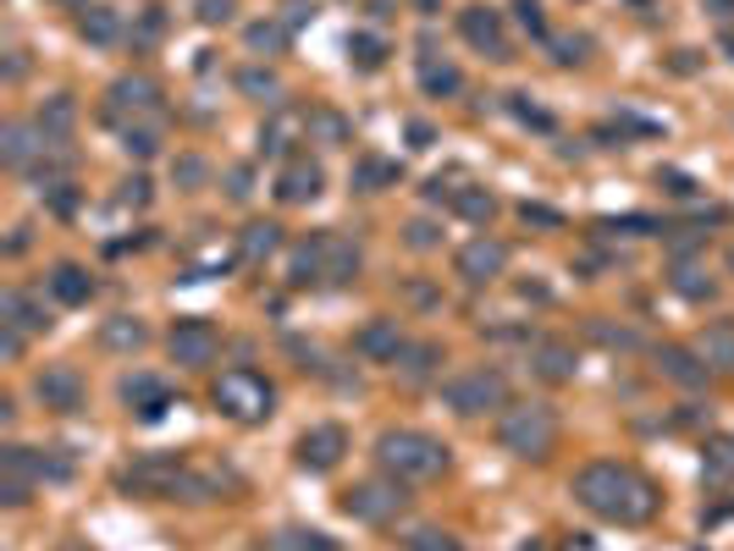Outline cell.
<instances>
[{"label":"cell","mask_w":734,"mask_h":551,"mask_svg":"<svg viewBox=\"0 0 734 551\" xmlns=\"http://www.w3.org/2000/svg\"><path fill=\"white\" fill-rule=\"evenodd\" d=\"M707 7H712L718 17H729V7H734V0H707Z\"/></svg>","instance_id":"cell-52"},{"label":"cell","mask_w":734,"mask_h":551,"mask_svg":"<svg viewBox=\"0 0 734 551\" xmlns=\"http://www.w3.org/2000/svg\"><path fill=\"white\" fill-rule=\"evenodd\" d=\"M552 50H558V61L568 66V61H580V50H586V39H552Z\"/></svg>","instance_id":"cell-49"},{"label":"cell","mask_w":734,"mask_h":551,"mask_svg":"<svg viewBox=\"0 0 734 551\" xmlns=\"http://www.w3.org/2000/svg\"><path fill=\"white\" fill-rule=\"evenodd\" d=\"M591 331H597V336H602V342H608V347H635V331H624V326H619V331H613V326H602V320H597V326H591Z\"/></svg>","instance_id":"cell-44"},{"label":"cell","mask_w":734,"mask_h":551,"mask_svg":"<svg viewBox=\"0 0 734 551\" xmlns=\"http://www.w3.org/2000/svg\"><path fill=\"white\" fill-rule=\"evenodd\" d=\"M122 149L138 155V160H149V155L160 149V122H133V127H122Z\"/></svg>","instance_id":"cell-35"},{"label":"cell","mask_w":734,"mask_h":551,"mask_svg":"<svg viewBox=\"0 0 734 551\" xmlns=\"http://www.w3.org/2000/svg\"><path fill=\"white\" fill-rule=\"evenodd\" d=\"M376 464H381V475H392L403 486H420V480H437L448 469V446L426 430H381Z\"/></svg>","instance_id":"cell-3"},{"label":"cell","mask_w":734,"mask_h":551,"mask_svg":"<svg viewBox=\"0 0 734 551\" xmlns=\"http://www.w3.org/2000/svg\"><path fill=\"white\" fill-rule=\"evenodd\" d=\"M669 287H674L680 298H690V304H701V298H712V293H718V282L707 276V265H701V259H690V254H680V259L669 265Z\"/></svg>","instance_id":"cell-21"},{"label":"cell","mask_w":734,"mask_h":551,"mask_svg":"<svg viewBox=\"0 0 734 551\" xmlns=\"http://www.w3.org/2000/svg\"><path fill=\"white\" fill-rule=\"evenodd\" d=\"M144 336H149V331H144L133 315H117V320H106V331H100V342H106V347H122V353H127V347H144Z\"/></svg>","instance_id":"cell-33"},{"label":"cell","mask_w":734,"mask_h":551,"mask_svg":"<svg viewBox=\"0 0 734 551\" xmlns=\"http://www.w3.org/2000/svg\"><path fill=\"white\" fill-rule=\"evenodd\" d=\"M293 540H298V546H293V551H338V546H332V540H326V535H315V529H298V535H293Z\"/></svg>","instance_id":"cell-45"},{"label":"cell","mask_w":734,"mask_h":551,"mask_svg":"<svg viewBox=\"0 0 734 551\" xmlns=\"http://www.w3.org/2000/svg\"><path fill=\"white\" fill-rule=\"evenodd\" d=\"M34 392L56 414H77V408H84V376H77L72 364H50V370H39L34 376Z\"/></svg>","instance_id":"cell-13"},{"label":"cell","mask_w":734,"mask_h":551,"mask_svg":"<svg viewBox=\"0 0 734 551\" xmlns=\"http://www.w3.org/2000/svg\"><path fill=\"white\" fill-rule=\"evenodd\" d=\"M178 176H183V182H199V176H205V166H199V160H183V166H178Z\"/></svg>","instance_id":"cell-50"},{"label":"cell","mask_w":734,"mask_h":551,"mask_svg":"<svg viewBox=\"0 0 734 551\" xmlns=\"http://www.w3.org/2000/svg\"><path fill=\"white\" fill-rule=\"evenodd\" d=\"M403 551H464L448 529H409V540H403Z\"/></svg>","instance_id":"cell-37"},{"label":"cell","mask_w":734,"mask_h":551,"mask_svg":"<svg viewBox=\"0 0 734 551\" xmlns=\"http://www.w3.org/2000/svg\"><path fill=\"white\" fill-rule=\"evenodd\" d=\"M167 347H172V358L183 364V370H205V364L221 353V336H216L210 320H178L172 336H167Z\"/></svg>","instance_id":"cell-11"},{"label":"cell","mask_w":734,"mask_h":551,"mask_svg":"<svg viewBox=\"0 0 734 551\" xmlns=\"http://www.w3.org/2000/svg\"><path fill=\"white\" fill-rule=\"evenodd\" d=\"M409 138H415V149H426V144H431V127H426V122H415V127H409Z\"/></svg>","instance_id":"cell-51"},{"label":"cell","mask_w":734,"mask_h":551,"mask_svg":"<svg viewBox=\"0 0 734 551\" xmlns=\"http://www.w3.org/2000/svg\"><path fill=\"white\" fill-rule=\"evenodd\" d=\"M701 475H707V486H729L734 480V436H707Z\"/></svg>","instance_id":"cell-29"},{"label":"cell","mask_w":734,"mask_h":551,"mask_svg":"<svg viewBox=\"0 0 734 551\" xmlns=\"http://www.w3.org/2000/svg\"><path fill=\"white\" fill-rule=\"evenodd\" d=\"M106 122L133 127V122H160V83L144 72H127L106 88Z\"/></svg>","instance_id":"cell-7"},{"label":"cell","mask_w":734,"mask_h":551,"mask_svg":"<svg viewBox=\"0 0 734 551\" xmlns=\"http://www.w3.org/2000/svg\"><path fill=\"white\" fill-rule=\"evenodd\" d=\"M525 551H541V540H530V546H525Z\"/></svg>","instance_id":"cell-53"},{"label":"cell","mask_w":734,"mask_h":551,"mask_svg":"<svg viewBox=\"0 0 734 551\" xmlns=\"http://www.w3.org/2000/svg\"><path fill=\"white\" fill-rule=\"evenodd\" d=\"M50 138L39 133V122H12L7 133H0V160H7L12 171H34L45 160Z\"/></svg>","instance_id":"cell-16"},{"label":"cell","mask_w":734,"mask_h":551,"mask_svg":"<svg viewBox=\"0 0 734 551\" xmlns=\"http://www.w3.org/2000/svg\"><path fill=\"white\" fill-rule=\"evenodd\" d=\"M50 293H56V304H89V298H95V276H89L84 265L61 259V265L50 270Z\"/></svg>","instance_id":"cell-23"},{"label":"cell","mask_w":734,"mask_h":551,"mask_svg":"<svg viewBox=\"0 0 734 551\" xmlns=\"http://www.w3.org/2000/svg\"><path fill=\"white\" fill-rule=\"evenodd\" d=\"M282 39H288L282 23H255V28H249V50H266V56H271V50H282Z\"/></svg>","instance_id":"cell-40"},{"label":"cell","mask_w":734,"mask_h":551,"mask_svg":"<svg viewBox=\"0 0 734 551\" xmlns=\"http://www.w3.org/2000/svg\"><path fill=\"white\" fill-rule=\"evenodd\" d=\"M658 370L674 381V387H707V364H701V353H690V347H663L658 353Z\"/></svg>","instance_id":"cell-25"},{"label":"cell","mask_w":734,"mask_h":551,"mask_svg":"<svg viewBox=\"0 0 734 551\" xmlns=\"http://www.w3.org/2000/svg\"><path fill=\"white\" fill-rule=\"evenodd\" d=\"M530 370L541 376V381H552V387H563V381H575V347L568 342H536V353H530Z\"/></svg>","instance_id":"cell-19"},{"label":"cell","mask_w":734,"mask_h":551,"mask_svg":"<svg viewBox=\"0 0 734 551\" xmlns=\"http://www.w3.org/2000/svg\"><path fill=\"white\" fill-rule=\"evenodd\" d=\"M144 199H149V182L144 176H127L122 182V205H144Z\"/></svg>","instance_id":"cell-46"},{"label":"cell","mask_w":734,"mask_h":551,"mask_svg":"<svg viewBox=\"0 0 734 551\" xmlns=\"http://www.w3.org/2000/svg\"><path fill=\"white\" fill-rule=\"evenodd\" d=\"M602 232H624V237H646V232H663L658 221H646V216H624V221H602Z\"/></svg>","instance_id":"cell-41"},{"label":"cell","mask_w":734,"mask_h":551,"mask_svg":"<svg viewBox=\"0 0 734 551\" xmlns=\"http://www.w3.org/2000/svg\"><path fill=\"white\" fill-rule=\"evenodd\" d=\"M0 469H7V480H0V502L7 507H23L39 486V457L28 446H7L0 452Z\"/></svg>","instance_id":"cell-15"},{"label":"cell","mask_w":734,"mask_h":551,"mask_svg":"<svg viewBox=\"0 0 734 551\" xmlns=\"http://www.w3.org/2000/svg\"><path fill=\"white\" fill-rule=\"evenodd\" d=\"M277 248H282V226L277 221H249L237 232V259L243 265H266Z\"/></svg>","instance_id":"cell-22"},{"label":"cell","mask_w":734,"mask_h":551,"mask_svg":"<svg viewBox=\"0 0 734 551\" xmlns=\"http://www.w3.org/2000/svg\"><path fill=\"white\" fill-rule=\"evenodd\" d=\"M437 243V226L431 221H409V248H431Z\"/></svg>","instance_id":"cell-47"},{"label":"cell","mask_w":734,"mask_h":551,"mask_svg":"<svg viewBox=\"0 0 734 551\" xmlns=\"http://www.w3.org/2000/svg\"><path fill=\"white\" fill-rule=\"evenodd\" d=\"M320 188H326L320 160H309V155H288V166L277 171V199H282V205H309V199H320Z\"/></svg>","instance_id":"cell-14"},{"label":"cell","mask_w":734,"mask_h":551,"mask_svg":"<svg viewBox=\"0 0 734 551\" xmlns=\"http://www.w3.org/2000/svg\"><path fill=\"white\" fill-rule=\"evenodd\" d=\"M458 34L486 61H514V45H509V28H503V12L498 7H464L458 12Z\"/></svg>","instance_id":"cell-8"},{"label":"cell","mask_w":734,"mask_h":551,"mask_svg":"<svg viewBox=\"0 0 734 551\" xmlns=\"http://www.w3.org/2000/svg\"><path fill=\"white\" fill-rule=\"evenodd\" d=\"M227 194H232V199H249V171H243V166L227 171Z\"/></svg>","instance_id":"cell-48"},{"label":"cell","mask_w":734,"mask_h":551,"mask_svg":"<svg viewBox=\"0 0 734 551\" xmlns=\"http://www.w3.org/2000/svg\"><path fill=\"white\" fill-rule=\"evenodd\" d=\"M729 270H734V248H729Z\"/></svg>","instance_id":"cell-54"},{"label":"cell","mask_w":734,"mask_h":551,"mask_svg":"<svg viewBox=\"0 0 734 551\" xmlns=\"http://www.w3.org/2000/svg\"><path fill=\"white\" fill-rule=\"evenodd\" d=\"M122 403L149 425V419H160V414L172 408V392H167V381H160V376H127L122 381Z\"/></svg>","instance_id":"cell-17"},{"label":"cell","mask_w":734,"mask_h":551,"mask_svg":"<svg viewBox=\"0 0 734 551\" xmlns=\"http://www.w3.org/2000/svg\"><path fill=\"white\" fill-rule=\"evenodd\" d=\"M498 441H503V452L525 457V464H541L558 446V408L552 403H509L498 414Z\"/></svg>","instance_id":"cell-4"},{"label":"cell","mask_w":734,"mask_h":551,"mask_svg":"<svg viewBox=\"0 0 734 551\" xmlns=\"http://www.w3.org/2000/svg\"><path fill=\"white\" fill-rule=\"evenodd\" d=\"M420 88H426V95L431 100H448V95H458V88H464V72L453 66V61H442V56H420Z\"/></svg>","instance_id":"cell-26"},{"label":"cell","mask_w":734,"mask_h":551,"mask_svg":"<svg viewBox=\"0 0 734 551\" xmlns=\"http://www.w3.org/2000/svg\"><path fill=\"white\" fill-rule=\"evenodd\" d=\"M237 88H243L249 100H266V106H277V100H282V83H277L271 72H260V66L243 72V77H237Z\"/></svg>","instance_id":"cell-36"},{"label":"cell","mask_w":734,"mask_h":551,"mask_svg":"<svg viewBox=\"0 0 734 551\" xmlns=\"http://www.w3.org/2000/svg\"><path fill=\"white\" fill-rule=\"evenodd\" d=\"M72 122H77V106H72L66 95H50V100L39 106V133H45L50 144H66Z\"/></svg>","instance_id":"cell-30"},{"label":"cell","mask_w":734,"mask_h":551,"mask_svg":"<svg viewBox=\"0 0 734 551\" xmlns=\"http://www.w3.org/2000/svg\"><path fill=\"white\" fill-rule=\"evenodd\" d=\"M519 216H525L530 226H563V216H558V210H547V205H525Z\"/></svg>","instance_id":"cell-43"},{"label":"cell","mask_w":734,"mask_h":551,"mask_svg":"<svg viewBox=\"0 0 734 551\" xmlns=\"http://www.w3.org/2000/svg\"><path fill=\"white\" fill-rule=\"evenodd\" d=\"M403 480H365V486H354L348 497H343V513L348 518H365V524H387V518H397L403 513Z\"/></svg>","instance_id":"cell-9"},{"label":"cell","mask_w":734,"mask_h":551,"mask_svg":"<svg viewBox=\"0 0 734 551\" xmlns=\"http://www.w3.org/2000/svg\"><path fill=\"white\" fill-rule=\"evenodd\" d=\"M442 403L458 419H480L492 408H509V381H503V370H464L442 387Z\"/></svg>","instance_id":"cell-6"},{"label":"cell","mask_w":734,"mask_h":551,"mask_svg":"<svg viewBox=\"0 0 734 551\" xmlns=\"http://www.w3.org/2000/svg\"><path fill=\"white\" fill-rule=\"evenodd\" d=\"M575 502L602 518V524H646L651 513H658V491H651V480L629 464H613V457H602V464H586L575 475Z\"/></svg>","instance_id":"cell-1"},{"label":"cell","mask_w":734,"mask_h":551,"mask_svg":"<svg viewBox=\"0 0 734 551\" xmlns=\"http://www.w3.org/2000/svg\"><path fill=\"white\" fill-rule=\"evenodd\" d=\"M392 370H397L403 381H431V376L442 370V347H437V342H415V347H403Z\"/></svg>","instance_id":"cell-27"},{"label":"cell","mask_w":734,"mask_h":551,"mask_svg":"<svg viewBox=\"0 0 734 551\" xmlns=\"http://www.w3.org/2000/svg\"><path fill=\"white\" fill-rule=\"evenodd\" d=\"M509 111H514L525 127H536V133H552V117H547L541 106H530V95H509Z\"/></svg>","instance_id":"cell-38"},{"label":"cell","mask_w":734,"mask_h":551,"mask_svg":"<svg viewBox=\"0 0 734 551\" xmlns=\"http://www.w3.org/2000/svg\"><path fill=\"white\" fill-rule=\"evenodd\" d=\"M348 61H354L359 72H376V66L387 61V39H376V34H354V39H348Z\"/></svg>","instance_id":"cell-34"},{"label":"cell","mask_w":734,"mask_h":551,"mask_svg":"<svg viewBox=\"0 0 734 551\" xmlns=\"http://www.w3.org/2000/svg\"><path fill=\"white\" fill-rule=\"evenodd\" d=\"M514 23L536 39H547V17H541V0H514Z\"/></svg>","instance_id":"cell-39"},{"label":"cell","mask_w":734,"mask_h":551,"mask_svg":"<svg viewBox=\"0 0 734 551\" xmlns=\"http://www.w3.org/2000/svg\"><path fill=\"white\" fill-rule=\"evenodd\" d=\"M210 403H216V414H227L232 425H266L271 408H277V387H271L266 376H255V370H227V376H216Z\"/></svg>","instance_id":"cell-5"},{"label":"cell","mask_w":734,"mask_h":551,"mask_svg":"<svg viewBox=\"0 0 734 551\" xmlns=\"http://www.w3.org/2000/svg\"><path fill=\"white\" fill-rule=\"evenodd\" d=\"M343 452H348V430H343V425H315V430L298 436V464H304L309 475L338 469Z\"/></svg>","instance_id":"cell-12"},{"label":"cell","mask_w":734,"mask_h":551,"mask_svg":"<svg viewBox=\"0 0 734 551\" xmlns=\"http://www.w3.org/2000/svg\"><path fill=\"white\" fill-rule=\"evenodd\" d=\"M77 34L106 50V45L122 39V12H111V7H84V12H77Z\"/></svg>","instance_id":"cell-28"},{"label":"cell","mask_w":734,"mask_h":551,"mask_svg":"<svg viewBox=\"0 0 734 551\" xmlns=\"http://www.w3.org/2000/svg\"><path fill=\"white\" fill-rule=\"evenodd\" d=\"M232 17V0H199V23L205 28H216V23H227Z\"/></svg>","instance_id":"cell-42"},{"label":"cell","mask_w":734,"mask_h":551,"mask_svg":"<svg viewBox=\"0 0 734 551\" xmlns=\"http://www.w3.org/2000/svg\"><path fill=\"white\" fill-rule=\"evenodd\" d=\"M453 270L464 276L469 287H480V282H498V276L509 270V243H498V237H469L464 248H458V259H453Z\"/></svg>","instance_id":"cell-10"},{"label":"cell","mask_w":734,"mask_h":551,"mask_svg":"<svg viewBox=\"0 0 734 551\" xmlns=\"http://www.w3.org/2000/svg\"><path fill=\"white\" fill-rule=\"evenodd\" d=\"M0 320H7V326H17V331H50V315L23 293V287H7V293H0Z\"/></svg>","instance_id":"cell-24"},{"label":"cell","mask_w":734,"mask_h":551,"mask_svg":"<svg viewBox=\"0 0 734 551\" xmlns=\"http://www.w3.org/2000/svg\"><path fill=\"white\" fill-rule=\"evenodd\" d=\"M453 210H458L464 221H492V216H498V199L469 182V188H458V194H453Z\"/></svg>","instance_id":"cell-32"},{"label":"cell","mask_w":734,"mask_h":551,"mask_svg":"<svg viewBox=\"0 0 734 551\" xmlns=\"http://www.w3.org/2000/svg\"><path fill=\"white\" fill-rule=\"evenodd\" d=\"M696 353H701V364H707V370L734 376V320H712V326L696 336Z\"/></svg>","instance_id":"cell-20"},{"label":"cell","mask_w":734,"mask_h":551,"mask_svg":"<svg viewBox=\"0 0 734 551\" xmlns=\"http://www.w3.org/2000/svg\"><path fill=\"white\" fill-rule=\"evenodd\" d=\"M392 182H397V166H392V160L365 155V160L354 166V188H359V194H381V188H392Z\"/></svg>","instance_id":"cell-31"},{"label":"cell","mask_w":734,"mask_h":551,"mask_svg":"<svg viewBox=\"0 0 734 551\" xmlns=\"http://www.w3.org/2000/svg\"><path fill=\"white\" fill-rule=\"evenodd\" d=\"M354 276H359V248L343 232H309L288 259L293 287H348Z\"/></svg>","instance_id":"cell-2"},{"label":"cell","mask_w":734,"mask_h":551,"mask_svg":"<svg viewBox=\"0 0 734 551\" xmlns=\"http://www.w3.org/2000/svg\"><path fill=\"white\" fill-rule=\"evenodd\" d=\"M409 347L403 342V331H397V320H370L359 336H354V353L359 358H370V364H397V353Z\"/></svg>","instance_id":"cell-18"}]
</instances>
